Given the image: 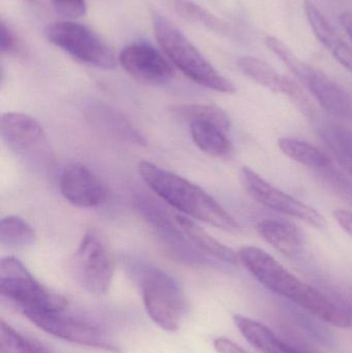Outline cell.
<instances>
[{
    "mask_svg": "<svg viewBox=\"0 0 352 353\" xmlns=\"http://www.w3.org/2000/svg\"><path fill=\"white\" fill-rule=\"evenodd\" d=\"M238 257L240 263L267 290L287 298L329 325L340 329L351 327L349 314L322 292L298 279L266 251L254 246L242 247Z\"/></svg>",
    "mask_w": 352,
    "mask_h": 353,
    "instance_id": "obj_1",
    "label": "cell"
},
{
    "mask_svg": "<svg viewBox=\"0 0 352 353\" xmlns=\"http://www.w3.org/2000/svg\"><path fill=\"white\" fill-rule=\"evenodd\" d=\"M138 173L155 193L182 213L229 234L242 232L240 224L216 199L187 179L145 161L138 163Z\"/></svg>",
    "mask_w": 352,
    "mask_h": 353,
    "instance_id": "obj_2",
    "label": "cell"
},
{
    "mask_svg": "<svg viewBox=\"0 0 352 353\" xmlns=\"http://www.w3.org/2000/svg\"><path fill=\"white\" fill-rule=\"evenodd\" d=\"M153 28L163 54L190 80L218 92H235V85L223 77L171 21L155 14Z\"/></svg>",
    "mask_w": 352,
    "mask_h": 353,
    "instance_id": "obj_3",
    "label": "cell"
},
{
    "mask_svg": "<svg viewBox=\"0 0 352 353\" xmlns=\"http://www.w3.org/2000/svg\"><path fill=\"white\" fill-rule=\"evenodd\" d=\"M0 294L24 316L30 313L61 312L68 306L63 296L37 281L14 256L0 261Z\"/></svg>",
    "mask_w": 352,
    "mask_h": 353,
    "instance_id": "obj_4",
    "label": "cell"
},
{
    "mask_svg": "<svg viewBox=\"0 0 352 353\" xmlns=\"http://www.w3.org/2000/svg\"><path fill=\"white\" fill-rule=\"evenodd\" d=\"M145 308L161 329L176 332L185 310V296L179 282L156 268H147L141 274Z\"/></svg>",
    "mask_w": 352,
    "mask_h": 353,
    "instance_id": "obj_5",
    "label": "cell"
},
{
    "mask_svg": "<svg viewBox=\"0 0 352 353\" xmlns=\"http://www.w3.org/2000/svg\"><path fill=\"white\" fill-rule=\"evenodd\" d=\"M72 272L74 279L87 292L103 294L109 290L115 271V259L105 236L99 230L84 234L72 255Z\"/></svg>",
    "mask_w": 352,
    "mask_h": 353,
    "instance_id": "obj_6",
    "label": "cell"
},
{
    "mask_svg": "<svg viewBox=\"0 0 352 353\" xmlns=\"http://www.w3.org/2000/svg\"><path fill=\"white\" fill-rule=\"evenodd\" d=\"M50 43L87 65L114 70L118 60L111 48L92 29L74 21L52 23L45 29Z\"/></svg>",
    "mask_w": 352,
    "mask_h": 353,
    "instance_id": "obj_7",
    "label": "cell"
},
{
    "mask_svg": "<svg viewBox=\"0 0 352 353\" xmlns=\"http://www.w3.org/2000/svg\"><path fill=\"white\" fill-rule=\"evenodd\" d=\"M63 312L30 313L25 317L45 333L59 339L105 352H120L119 346L105 330L68 316Z\"/></svg>",
    "mask_w": 352,
    "mask_h": 353,
    "instance_id": "obj_8",
    "label": "cell"
},
{
    "mask_svg": "<svg viewBox=\"0 0 352 353\" xmlns=\"http://www.w3.org/2000/svg\"><path fill=\"white\" fill-rule=\"evenodd\" d=\"M240 180L248 194L268 209L301 220L315 228H326L324 216L314 208L273 186L249 168H242Z\"/></svg>",
    "mask_w": 352,
    "mask_h": 353,
    "instance_id": "obj_9",
    "label": "cell"
},
{
    "mask_svg": "<svg viewBox=\"0 0 352 353\" xmlns=\"http://www.w3.org/2000/svg\"><path fill=\"white\" fill-rule=\"evenodd\" d=\"M138 209L145 219L152 226L165 250L176 259L188 265H214L212 259L196 246H192L182 234L179 225L175 226L171 218L155 205L153 201L147 199H138Z\"/></svg>",
    "mask_w": 352,
    "mask_h": 353,
    "instance_id": "obj_10",
    "label": "cell"
},
{
    "mask_svg": "<svg viewBox=\"0 0 352 353\" xmlns=\"http://www.w3.org/2000/svg\"><path fill=\"white\" fill-rule=\"evenodd\" d=\"M118 61L132 78L143 84L165 85L175 77L172 62L154 46L144 41L123 48Z\"/></svg>",
    "mask_w": 352,
    "mask_h": 353,
    "instance_id": "obj_11",
    "label": "cell"
},
{
    "mask_svg": "<svg viewBox=\"0 0 352 353\" xmlns=\"http://www.w3.org/2000/svg\"><path fill=\"white\" fill-rule=\"evenodd\" d=\"M60 190L68 203L86 209L99 207L107 199V189L103 180L81 163H74L64 170Z\"/></svg>",
    "mask_w": 352,
    "mask_h": 353,
    "instance_id": "obj_12",
    "label": "cell"
},
{
    "mask_svg": "<svg viewBox=\"0 0 352 353\" xmlns=\"http://www.w3.org/2000/svg\"><path fill=\"white\" fill-rule=\"evenodd\" d=\"M0 132L6 146L22 157L41 152L47 146L45 130L34 118L26 114H2Z\"/></svg>",
    "mask_w": 352,
    "mask_h": 353,
    "instance_id": "obj_13",
    "label": "cell"
},
{
    "mask_svg": "<svg viewBox=\"0 0 352 353\" xmlns=\"http://www.w3.org/2000/svg\"><path fill=\"white\" fill-rule=\"evenodd\" d=\"M304 10L308 22L318 41L331 52L333 57L352 72V49L333 28L318 6L311 0H305Z\"/></svg>",
    "mask_w": 352,
    "mask_h": 353,
    "instance_id": "obj_14",
    "label": "cell"
},
{
    "mask_svg": "<svg viewBox=\"0 0 352 353\" xmlns=\"http://www.w3.org/2000/svg\"><path fill=\"white\" fill-rule=\"evenodd\" d=\"M307 89L324 108V111L331 115L342 119L352 117L351 95L324 72H318Z\"/></svg>",
    "mask_w": 352,
    "mask_h": 353,
    "instance_id": "obj_15",
    "label": "cell"
},
{
    "mask_svg": "<svg viewBox=\"0 0 352 353\" xmlns=\"http://www.w3.org/2000/svg\"><path fill=\"white\" fill-rule=\"evenodd\" d=\"M258 234L271 246L287 256H297L304 247L301 230L291 222L282 219H264L256 225Z\"/></svg>",
    "mask_w": 352,
    "mask_h": 353,
    "instance_id": "obj_16",
    "label": "cell"
},
{
    "mask_svg": "<svg viewBox=\"0 0 352 353\" xmlns=\"http://www.w3.org/2000/svg\"><path fill=\"white\" fill-rule=\"evenodd\" d=\"M234 323L246 341L262 353H302L275 335L264 323L241 314L234 315Z\"/></svg>",
    "mask_w": 352,
    "mask_h": 353,
    "instance_id": "obj_17",
    "label": "cell"
},
{
    "mask_svg": "<svg viewBox=\"0 0 352 353\" xmlns=\"http://www.w3.org/2000/svg\"><path fill=\"white\" fill-rule=\"evenodd\" d=\"M175 220L182 232L191 242H194V246L198 247L205 254L227 265H234V267L239 265L238 252L236 253L233 249L221 244L219 241L210 236L204 228L198 225L194 220L188 219L187 217L182 215H176Z\"/></svg>",
    "mask_w": 352,
    "mask_h": 353,
    "instance_id": "obj_18",
    "label": "cell"
},
{
    "mask_svg": "<svg viewBox=\"0 0 352 353\" xmlns=\"http://www.w3.org/2000/svg\"><path fill=\"white\" fill-rule=\"evenodd\" d=\"M189 124L192 140L203 152L220 159L233 157L235 149L225 130L207 122L196 121Z\"/></svg>",
    "mask_w": 352,
    "mask_h": 353,
    "instance_id": "obj_19",
    "label": "cell"
},
{
    "mask_svg": "<svg viewBox=\"0 0 352 353\" xmlns=\"http://www.w3.org/2000/svg\"><path fill=\"white\" fill-rule=\"evenodd\" d=\"M237 65L246 76L265 88L284 95L289 93L293 80L279 74L277 70L265 60L251 56H244L238 60Z\"/></svg>",
    "mask_w": 352,
    "mask_h": 353,
    "instance_id": "obj_20",
    "label": "cell"
},
{
    "mask_svg": "<svg viewBox=\"0 0 352 353\" xmlns=\"http://www.w3.org/2000/svg\"><path fill=\"white\" fill-rule=\"evenodd\" d=\"M278 147L291 161L320 171L333 169L332 159L309 143L293 138H280Z\"/></svg>",
    "mask_w": 352,
    "mask_h": 353,
    "instance_id": "obj_21",
    "label": "cell"
},
{
    "mask_svg": "<svg viewBox=\"0 0 352 353\" xmlns=\"http://www.w3.org/2000/svg\"><path fill=\"white\" fill-rule=\"evenodd\" d=\"M91 119L96 125L113 137L136 145H145L144 137L136 126L115 110L107 107H96L91 111Z\"/></svg>",
    "mask_w": 352,
    "mask_h": 353,
    "instance_id": "obj_22",
    "label": "cell"
},
{
    "mask_svg": "<svg viewBox=\"0 0 352 353\" xmlns=\"http://www.w3.org/2000/svg\"><path fill=\"white\" fill-rule=\"evenodd\" d=\"M35 242V232L26 220L8 216L0 222V243L10 249H25Z\"/></svg>",
    "mask_w": 352,
    "mask_h": 353,
    "instance_id": "obj_23",
    "label": "cell"
},
{
    "mask_svg": "<svg viewBox=\"0 0 352 353\" xmlns=\"http://www.w3.org/2000/svg\"><path fill=\"white\" fill-rule=\"evenodd\" d=\"M267 47L278 56L279 59L295 74L296 78L307 88L311 81L315 78L320 70L312 68L309 64L300 59L287 45L275 37H269L266 39Z\"/></svg>",
    "mask_w": 352,
    "mask_h": 353,
    "instance_id": "obj_24",
    "label": "cell"
},
{
    "mask_svg": "<svg viewBox=\"0 0 352 353\" xmlns=\"http://www.w3.org/2000/svg\"><path fill=\"white\" fill-rule=\"evenodd\" d=\"M174 113L182 119L191 122L200 121L214 124L225 132L231 128V119L229 115L220 108L213 105H180L174 108Z\"/></svg>",
    "mask_w": 352,
    "mask_h": 353,
    "instance_id": "obj_25",
    "label": "cell"
},
{
    "mask_svg": "<svg viewBox=\"0 0 352 353\" xmlns=\"http://www.w3.org/2000/svg\"><path fill=\"white\" fill-rule=\"evenodd\" d=\"M322 139L341 167L352 176V134L339 125L327 126Z\"/></svg>",
    "mask_w": 352,
    "mask_h": 353,
    "instance_id": "obj_26",
    "label": "cell"
},
{
    "mask_svg": "<svg viewBox=\"0 0 352 353\" xmlns=\"http://www.w3.org/2000/svg\"><path fill=\"white\" fill-rule=\"evenodd\" d=\"M0 352L1 353H52L39 341L26 337L0 321Z\"/></svg>",
    "mask_w": 352,
    "mask_h": 353,
    "instance_id": "obj_27",
    "label": "cell"
},
{
    "mask_svg": "<svg viewBox=\"0 0 352 353\" xmlns=\"http://www.w3.org/2000/svg\"><path fill=\"white\" fill-rule=\"evenodd\" d=\"M175 10L180 17L185 19L188 22L198 23L212 30L220 31V32L227 31V25L222 21L194 2L188 0H176Z\"/></svg>",
    "mask_w": 352,
    "mask_h": 353,
    "instance_id": "obj_28",
    "label": "cell"
},
{
    "mask_svg": "<svg viewBox=\"0 0 352 353\" xmlns=\"http://www.w3.org/2000/svg\"><path fill=\"white\" fill-rule=\"evenodd\" d=\"M56 10L68 18L84 17L87 12L86 0H51Z\"/></svg>",
    "mask_w": 352,
    "mask_h": 353,
    "instance_id": "obj_29",
    "label": "cell"
},
{
    "mask_svg": "<svg viewBox=\"0 0 352 353\" xmlns=\"http://www.w3.org/2000/svg\"><path fill=\"white\" fill-rule=\"evenodd\" d=\"M0 49L2 54L8 55H18L21 52V43L18 37L10 26L1 21V34H0Z\"/></svg>",
    "mask_w": 352,
    "mask_h": 353,
    "instance_id": "obj_30",
    "label": "cell"
},
{
    "mask_svg": "<svg viewBox=\"0 0 352 353\" xmlns=\"http://www.w3.org/2000/svg\"><path fill=\"white\" fill-rule=\"evenodd\" d=\"M213 344H214L215 350L218 353H249L229 338H216Z\"/></svg>",
    "mask_w": 352,
    "mask_h": 353,
    "instance_id": "obj_31",
    "label": "cell"
},
{
    "mask_svg": "<svg viewBox=\"0 0 352 353\" xmlns=\"http://www.w3.org/2000/svg\"><path fill=\"white\" fill-rule=\"evenodd\" d=\"M334 217L339 225L352 238V212L339 209L334 212Z\"/></svg>",
    "mask_w": 352,
    "mask_h": 353,
    "instance_id": "obj_32",
    "label": "cell"
},
{
    "mask_svg": "<svg viewBox=\"0 0 352 353\" xmlns=\"http://www.w3.org/2000/svg\"><path fill=\"white\" fill-rule=\"evenodd\" d=\"M339 21H340L341 25H342L343 28L346 31L347 34H349V37H351L352 41V12H342V14H340Z\"/></svg>",
    "mask_w": 352,
    "mask_h": 353,
    "instance_id": "obj_33",
    "label": "cell"
}]
</instances>
